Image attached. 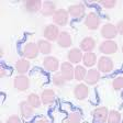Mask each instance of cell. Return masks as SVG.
Wrapping results in <instances>:
<instances>
[{
  "mask_svg": "<svg viewBox=\"0 0 123 123\" xmlns=\"http://www.w3.org/2000/svg\"><path fill=\"white\" fill-rule=\"evenodd\" d=\"M38 53V47L37 44L35 43H28L24 45L22 49V55L24 57H26L28 59H33L37 56Z\"/></svg>",
  "mask_w": 123,
  "mask_h": 123,
  "instance_id": "obj_1",
  "label": "cell"
},
{
  "mask_svg": "<svg viewBox=\"0 0 123 123\" xmlns=\"http://www.w3.org/2000/svg\"><path fill=\"white\" fill-rule=\"evenodd\" d=\"M68 11L64 10V9H59V10H56V12L54 13L53 20L54 23H56L57 25L64 26L67 24L68 22Z\"/></svg>",
  "mask_w": 123,
  "mask_h": 123,
  "instance_id": "obj_2",
  "label": "cell"
},
{
  "mask_svg": "<svg viewBox=\"0 0 123 123\" xmlns=\"http://www.w3.org/2000/svg\"><path fill=\"white\" fill-rule=\"evenodd\" d=\"M118 34V30H117V26L111 24V23H107L102 26L101 29V35L105 38L108 40H111V38H114Z\"/></svg>",
  "mask_w": 123,
  "mask_h": 123,
  "instance_id": "obj_3",
  "label": "cell"
},
{
  "mask_svg": "<svg viewBox=\"0 0 123 123\" xmlns=\"http://www.w3.org/2000/svg\"><path fill=\"white\" fill-rule=\"evenodd\" d=\"M61 74L63 75V77L65 78L66 81L72 80L75 77V68L72 66L70 63H63L61 66Z\"/></svg>",
  "mask_w": 123,
  "mask_h": 123,
  "instance_id": "obj_4",
  "label": "cell"
},
{
  "mask_svg": "<svg viewBox=\"0 0 123 123\" xmlns=\"http://www.w3.org/2000/svg\"><path fill=\"white\" fill-rule=\"evenodd\" d=\"M99 49L103 54H113L118 51V45H117L115 42L108 40V41H105L100 44Z\"/></svg>",
  "mask_w": 123,
  "mask_h": 123,
  "instance_id": "obj_5",
  "label": "cell"
},
{
  "mask_svg": "<svg viewBox=\"0 0 123 123\" xmlns=\"http://www.w3.org/2000/svg\"><path fill=\"white\" fill-rule=\"evenodd\" d=\"M85 24L88 29L90 30H96L98 29L100 24V18L96 14L95 12H90L89 14L86 17V20H85Z\"/></svg>",
  "mask_w": 123,
  "mask_h": 123,
  "instance_id": "obj_6",
  "label": "cell"
},
{
  "mask_svg": "<svg viewBox=\"0 0 123 123\" xmlns=\"http://www.w3.org/2000/svg\"><path fill=\"white\" fill-rule=\"evenodd\" d=\"M44 36L45 38H47L49 41H56L59 36V31L58 28L54 24H49L45 28L44 30Z\"/></svg>",
  "mask_w": 123,
  "mask_h": 123,
  "instance_id": "obj_7",
  "label": "cell"
},
{
  "mask_svg": "<svg viewBox=\"0 0 123 123\" xmlns=\"http://www.w3.org/2000/svg\"><path fill=\"white\" fill-rule=\"evenodd\" d=\"M112 68H113V63L109 57L102 56L98 61V69H99V72L109 73L112 70Z\"/></svg>",
  "mask_w": 123,
  "mask_h": 123,
  "instance_id": "obj_8",
  "label": "cell"
},
{
  "mask_svg": "<svg viewBox=\"0 0 123 123\" xmlns=\"http://www.w3.org/2000/svg\"><path fill=\"white\" fill-rule=\"evenodd\" d=\"M108 114H109V111L105 107H100V108H97L92 115L95 118V121L97 123H105L108 119Z\"/></svg>",
  "mask_w": 123,
  "mask_h": 123,
  "instance_id": "obj_9",
  "label": "cell"
},
{
  "mask_svg": "<svg viewBox=\"0 0 123 123\" xmlns=\"http://www.w3.org/2000/svg\"><path fill=\"white\" fill-rule=\"evenodd\" d=\"M29 86H30V80L24 75H20V76H17L14 78V87L20 91L26 90L29 88Z\"/></svg>",
  "mask_w": 123,
  "mask_h": 123,
  "instance_id": "obj_10",
  "label": "cell"
},
{
  "mask_svg": "<svg viewBox=\"0 0 123 123\" xmlns=\"http://www.w3.org/2000/svg\"><path fill=\"white\" fill-rule=\"evenodd\" d=\"M68 13L74 18H82L85 15V6L82 3L70 6L68 8Z\"/></svg>",
  "mask_w": 123,
  "mask_h": 123,
  "instance_id": "obj_11",
  "label": "cell"
},
{
  "mask_svg": "<svg viewBox=\"0 0 123 123\" xmlns=\"http://www.w3.org/2000/svg\"><path fill=\"white\" fill-rule=\"evenodd\" d=\"M43 65L49 72H56L58 68V59L53 56H47L43 59Z\"/></svg>",
  "mask_w": 123,
  "mask_h": 123,
  "instance_id": "obj_12",
  "label": "cell"
},
{
  "mask_svg": "<svg viewBox=\"0 0 123 123\" xmlns=\"http://www.w3.org/2000/svg\"><path fill=\"white\" fill-rule=\"evenodd\" d=\"M75 97L78 100H84L88 96V87L85 84H78L74 90Z\"/></svg>",
  "mask_w": 123,
  "mask_h": 123,
  "instance_id": "obj_13",
  "label": "cell"
},
{
  "mask_svg": "<svg viewBox=\"0 0 123 123\" xmlns=\"http://www.w3.org/2000/svg\"><path fill=\"white\" fill-rule=\"evenodd\" d=\"M20 111H21V115L24 119H29L33 115V107L28 102V101H22L20 103Z\"/></svg>",
  "mask_w": 123,
  "mask_h": 123,
  "instance_id": "obj_14",
  "label": "cell"
},
{
  "mask_svg": "<svg viewBox=\"0 0 123 123\" xmlns=\"http://www.w3.org/2000/svg\"><path fill=\"white\" fill-rule=\"evenodd\" d=\"M24 8L28 12H37L42 9V2L38 0H29L24 2Z\"/></svg>",
  "mask_w": 123,
  "mask_h": 123,
  "instance_id": "obj_15",
  "label": "cell"
},
{
  "mask_svg": "<svg viewBox=\"0 0 123 123\" xmlns=\"http://www.w3.org/2000/svg\"><path fill=\"white\" fill-rule=\"evenodd\" d=\"M57 43L61 47H69L72 45V36L69 35L68 32H61L57 38Z\"/></svg>",
  "mask_w": 123,
  "mask_h": 123,
  "instance_id": "obj_16",
  "label": "cell"
},
{
  "mask_svg": "<svg viewBox=\"0 0 123 123\" xmlns=\"http://www.w3.org/2000/svg\"><path fill=\"white\" fill-rule=\"evenodd\" d=\"M56 6L53 1H45V2L42 5V9H41V12L43 15L45 17H49V15H52L54 13L56 12Z\"/></svg>",
  "mask_w": 123,
  "mask_h": 123,
  "instance_id": "obj_17",
  "label": "cell"
},
{
  "mask_svg": "<svg viewBox=\"0 0 123 123\" xmlns=\"http://www.w3.org/2000/svg\"><path fill=\"white\" fill-rule=\"evenodd\" d=\"M99 79H100V73L98 72V69H90L89 72H87V75L85 77L86 82L89 85H95L96 82H98Z\"/></svg>",
  "mask_w": 123,
  "mask_h": 123,
  "instance_id": "obj_18",
  "label": "cell"
},
{
  "mask_svg": "<svg viewBox=\"0 0 123 123\" xmlns=\"http://www.w3.org/2000/svg\"><path fill=\"white\" fill-rule=\"evenodd\" d=\"M95 46H96V42L92 37H85L80 42V49L82 51L87 52V53H90L92 49H95Z\"/></svg>",
  "mask_w": 123,
  "mask_h": 123,
  "instance_id": "obj_19",
  "label": "cell"
},
{
  "mask_svg": "<svg viewBox=\"0 0 123 123\" xmlns=\"http://www.w3.org/2000/svg\"><path fill=\"white\" fill-rule=\"evenodd\" d=\"M68 59L70 63H79L82 59V53L79 49H72L68 52Z\"/></svg>",
  "mask_w": 123,
  "mask_h": 123,
  "instance_id": "obj_20",
  "label": "cell"
},
{
  "mask_svg": "<svg viewBox=\"0 0 123 123\" xmlns=\"http://www.w3.org/2000/svg\"><path fill=\"white\" fill-rule=\"evenodd\" d=\"M54 98H55V93L52 89H45L43 92H42L41 99L43 101V103L45 105H49L54 101Z\"/></svg>",
  "mask_w": 123,
  "mask_h": 123,
  "instance_id": "obj_21",
  "label": "cell"
},
{
  "mask_svg": "<svg viewBox=\"0 0 123 123\" xmlns=\"http://www.w3.org/2000/svg\"><path fill=\"white\" fill-rule=\"evenodd\" d=\"M29 68H30V63L26 59H19L15 64V69L20 74H25L29 70Z\"/></svg>",
  "mask_w": 123,
  "mask_h": 123,
  "instance_id": "obj_22",
  "label": "cell"
},
{
  "mask_svg": "<svg viewBox=\"0 0 123 123\" xmlns=\"http://www.w3.org/2000/svg\"><path fill=\"white\" fill-rule=\"evenodd\" d=\"M82 61H84L85 66L91 67V66H93V65L96 64L97 56H96V54L92 53V52H90V53H86L84 55V57H82Z\"/></svg>",
  "mask_w": 123,
  "mask_h": 123,
  "instance_id": "obj_23",
  "label": "cell"
},
{
  "mask_svg": "<svg viewBox=\"0 0 123 123\" xmlns=\"http://www.w3.org/2000/svg\"><path fill=\"white\" fill-rule=\"evenodd\" d=\"M37 47H38V51L41 52L42 54H49L52 51L51 43L45 41V40H40L37 42Z\"/></svg>",
  "mask_w": 123,
  "mask_h": 123,
  "instance_id": "obj_24",
  "label": "cell"
},
{
  "mask_svg": "<svg viewBox=\"0 0 123 123\" xmlns=\"http://www.w3.org/2000/svg\"><path fill=\"white\" fill-rule=\"evenodd\" d=\"M28 102L33 108H38L41 105V98L36 93H30L28 97Z\"/></svg>",
  "mask_w": 123,
  "mask_h": 123,
  "instance_id": "obj_25",
  "label": "cell"
},
{
  "mask_svg": "<svg viewBox=\"0 0 123 123\" xmlns=\"http://www.w3.org/2000/svg\"><path fill=\"white\" fill-rule=\"evenodd\" d=\"M80 121H81V113L75 111V112H72L68 115V118L66 119L65 122L66 123H80Z\"/></svg>",
  "mask_w": 123,
  "mask_h": 123,
  "instance_id": "obj_26",
  "label": "cell"
},
{
  "mask_svg": "<svg viewBox=\"0 0 123 123\" xmlns=\"http://www.w3.org/2000/svg\"><path fill=\"white\" fill-rule=\"evenodd\" d=\"M121 121V114L115 110H112L108 114V122L109 123H120Z\"/></svg>",
  "mask_w": 123,
  "mask_h": 123,
  "instance_id": "obj_27",
  "label": "cell"
},
{
  "mask_svg": "<svg viewBox=\"0 0 123 123\" xmlns=\"http://www.w3.org/2000/svg\"><path fill=\"white\" fill-rule=\"evenodd\" d=\"M87 75V72H86V69L85 67L82 66H77L75 68V78L77 80H82L85 79V77Z\"/></svg>",
  "mask_w": 123,
  "mask_h": 123,
  "instance_id": "obj_28",
  "label": "cell"
},
{
  "mask_svg": "<svg viewBox=\"0 0 123 123\" xmlns=\"http://www.w3.org/2000/svg\"><path fill=\"white\" fill-rule=\"evenodd\" d=\"M53 82L57 87H62V86L65 85L66 80H65V78L63 77V75H62L61 73H56V74L53 76Z\"/></svg>",
  "mask_w": 123,
  "mask_h": 123,
  "instance_id": "obj_29",
  "label": "cell"
},
{
  "mask_svg": "<svg viewBox=\"0 0 123 123\" xmlns=\"http://www.w3.org/2000/svg\"><path fill=\"white\" fill-rule=\"evenodd\" d=\"M112 86L115 90H119L123 87V77H117L112 81Z\"/></svg>",
  "mask_w": 123,
  "mask_h": 123,
  "instance_id": "obj_30",
  "label": "cell"
},
{
  "mask_svg": "<svg viewBox=\"0 0 123 123\" xmlns=\"http://www.w3.org/2000/svg\"><path fill=\"white\" fill-rule=\"evenodd\" d=\"M100 3L105 8H113L117 5V1H115V0H101Z\"/></svg>",
  "mask_w": 123,
  "mask_h": 123,
  "instance_id": "obj_31",
  "label": "cell"
},
{
  "mask_svg": "<svg viewBox=\"0 0 123 123\" xmlns=\"http://www.w3.org/2000/svg\"><path fill=\"white\" fill-rule=\"evenodd\" d=\"M7 123H21V120L18 115H11L10 118H8Z\"/></svg>",
  "mask_w": 123,
  "mask_h": 123,
  "instance_id": "obj_32",
  "label": "cell"
},
{
  "mask_svg": "<svg viewBox=\"0 0 123 123\" xmlns=\"http://www.w3.org/2000/svg\"><path fill=\"white\" fill-rule=\"evenodd\" d=\"M117 30H118V32L120 34H122L123 35V20L120 21V22L117 24Z\"/></svg>",
  "mask_w": 123,
  "mask_h": 123,
  "instance_id": "obj_33",
  "label": "cell"
},
{
  "mask_svg": "<svg viewBox=\"0 0 123 123\" xmlns=\"http://www.w3.org/2000/svg\"><path fill=\"white\" fill-rule=\"evenodd\" d=\"M6 74H7V69H6L5 67H1V68H0V77L6 76Z\"/></svg>",
  "mask_w": 123,
  "mask_h": 123,
  "instance_id": "obj_34",
  "label": "cell"
},
{
  "mask_svg": "<svg viewBox=\"0 0 123 123\" xmlns=\"http://www.w3.org/2000/svg\"><path fill=\"white\" fill-rule=\"evenodd\" d=\"M36 123H49L47 120H45V119H41V120L36 121Z\"/></svg>",
  "mask_w": 123,
  "mask_h": 123,
  "instance_id": "obj_35",
  "label": "cell"
},
{
  "mask_svg": "<svg viewBox=\"0 0 123 123\" xmlns=\"http://www.w3.org/2000/svg\"><path fill=\"white\" fill-rule=\"evenodd\" d=\"M0 55H1V56L3 55V49H0Z\"/></svg>",
  "mask_w": 123,
  "mask_h": 123,
  "instance_id": "obj_36",
  "label": "cell"
},
{
  "mask_svg": "<svg viewBox=\"0 0 123 123\" xmlns=\"http://www.w3.org/2000/svg\"><path fill=\"white\" fill-rule=\"evenodd\" d=\"M122 52H123V46H122Z\"/></svg>",
  "mask_w": 123,
  "mask_h": 123,
  "instance_id": "obj_37",
  "label": "cell"
}]
</instances>
